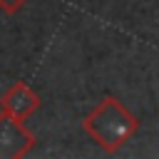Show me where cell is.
<instances>
[{
  "instance_id": "6da1fadb",
  "label": "cell",
  "mask_w": 159,
  "mask_h": 159,
  "mask_svg": "<svg viewBox=\"0 0 159 159\" xmlns=\"http://www.w3.org/2000/svg\"><path fill=\"white\" fill-rule=\"evenodd\" d=\"M84 132L97 142L107 154L119 152L139 129V119L112 94H104L97 107L82 119Z\"/></svg>"
},
{
  "instance_id": "7a4b0ae2",
  "label": "cell",
  "mask_w": 159,
  "mask_h": 159,
  "mask_svg": "<svg viewBox=\"0 0 159 159\" xmlns=\"http://www.w3.org/2000/svg\"><path fill=\"white\" fill-rule=\"evenodd\" d=\"M35 134L25 129L22 119L0 112V159L25 157L35 147Z\"/></svg>"
},
{
  "instance_id": "3957f363",
  "label": "cell",
  "mask_w": 159,
  "mask_h": 159,
  "mask_svg": "<svg viewBox=\"0 0 159 159\" xmlns=\"http://www.w3.org/2000/svg\"><path fill=\"white\" fill-rule=\"evenodd\" d=\"M40 94L35 92V89H30V84H25V82H15L5 94H2V99H0V112H5V114H12V117H17V119H27L32 112H37L40 109Z\"/></svg>"
},
{
  "instance_id": "277c9868",
  "label": "cell",
  "mask_w": 159,
  "mask_h": 159,
  "mask_svg": "<svg viewBox=\"0 0 159 159\" xmlns=\"http://www.w3.org/2000/svg\"><path fill=\"white\" fill-rule=\"evenodd\" d=\"M25 2H27V0H0V10L7 12V15H12V12H17Z\"/></svg>"
}]
</instances>
